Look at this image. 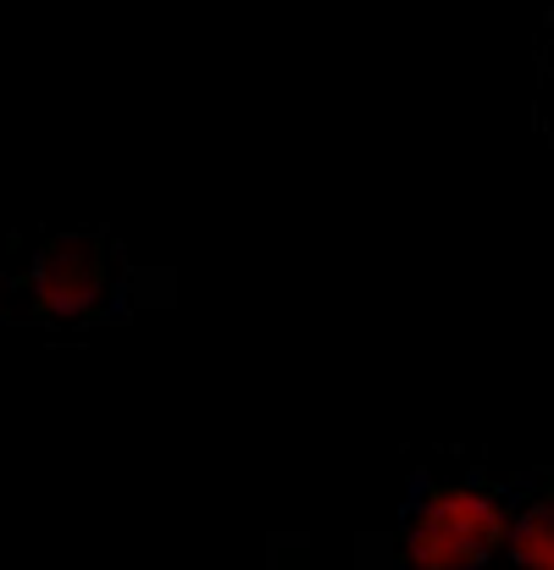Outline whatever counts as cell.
Segmentation results:
<instances>
[{"mask_svg": "<svg viewBox=\"0 0 554 570\" xmlns=\"http://www.w3.org/2000/svg\"><path fill=\"white\" fill-rule=\"evenodd\" d=\"M173 266H145L111 227H28L6 244L0 266V327L39 344H89L134 327L150 311H173Z\"/></svg>", "mask_w": 554, "mask_h": 570, "instance_id": "6da1fadb", "label": "cell"}, {"mask_svg": "<svg viewBox=\"0 0 554 570\" xmlns=\"http://www.w3.org/2000/svg\"><path fill=\"white\" fill-rule=\"evenodd\" d=\"M516 476L483 443L421 449L393 532L382 538L388 570H488L516 504Z\"/></svg>", "mask_w": 554, "mask_h": 570, "instance_id": "7a4b0ae2", "label": "cell"}, {"mask_svg": "<svg viewBox=\"0 0 554 570\" xmlns=\"http://www.w3.org/2000/svg\"><path fill=\"white\" fill-rule=\"evenodd\" d=\"M488 570H554V465H527L516 476V504Z\"/></svg>", "mask_w": 554, "mask_h": 570, "instance_id": "3957f363", "label": "cell"}, {"mask_svg": "<svg viewBox=\"0 0 554 570\" xmlns=\"http://www.w3.org/2000/svg\"><path fill=\"white\" fill-rule=\"evenodd\" d=\"M533 134L554 156V11H544L533 33Z\"/></svg>", "mask_w": 554, "mask_h": 570, "instance_id": "277c9868", "label": "cell"}, {"mask_svg": "<svg viewBox=\"0 0 554 570\" xmlns=\"http://www.w3.org/2000/svg\"><path fill=\"white\" fill-rule=\"evenodd\" d=\"M255 570H311V543H305V532H272V538H266V560Z\"/></svg>", "mask_w": 554, "mask_h": 570, "instance_id": "5b68a950", "label": "cell"}, {"mask_svg": "<svg viewBox=\"0 0 554 570\" xmlns=\"http://www.w3.org/2000/svg\"><path fill=\"white\" fill-rule=\"evenodd\" d=\"M356 570H388V560H382V538H361V554H356Z\"/></svg>", "mask_w": 554, "mask_h": 570, "instance_id": "8992f818", "label": "cell"}]
</instances>
